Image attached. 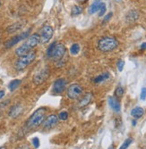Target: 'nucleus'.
<instances>
[{
    "mask_svg": "<svg viewBox=\"0 0 146 149\" xmlns=\"http://www.w3.org/2000/svg\"><path fill=\"white\" fill-rule=\"evenodd\" d=\"M39 43H41L39 34L34 33L26 39V41L22 46L18 47L15 49V55L17 56H22L26 55V54L32 52V49H33Z\"/></svg>",
    "mask_w": 146,
    "mask_h": 149,
    "instance_id": "nucleus-1",
    "label": "nucleus"
},
{
    "mask_svg": "<svg viewBox=\"0 0 146 149\" xmlns=\"http://www.w3.org/2000/svg\"><path fill=\"white\" fill-rule=\"evenodd\" d=\"M46 113H47V108L45 107H41L37 109L28 119L27 123H26V127L30 130L39 127L44 121Z\"/></svg>",
    "mask_w": 146,
    "mask_h": 149,
    "instance_id": "nucleus-2",
    "label": "nucleus"
},
{
    "mask_svg": "<svg viewBox=\"0 0 146 149\" xmlns=\"http://www.w3.org/2000/svg\"><path fill=\"white\" fill-rule=\"evenodd\" d=\"M65 53V47L63 44H58L57 42L52 43L47 49V56L55 60L61 59Z\"/></svg>",
    "mask_w": 146,
    "mask_h": 149,
    "instance_id": "nucleus-3",
    "label": "nucleus"
},
{
    "mask_svg": "<svg viewBox=\"0 0 146 149\" xmlns=\"http://www.w3.org/2000/svg\"><path fill=\"white\" fill-rule=\"evenodd\" d=\"M118 45L117 40L111 37H105L99 40L98 48L102 52H110L114 50Z\"/></svg>",
    "mask_w": 146,
    "mask_h": 149,
    "instance_id": "nucleus-4",
    "label": "nucleus"
},
{
    "mask_svg": "<svg viewBox=\"0 0 146 149\" xmlns=\"http://www.w3.org/2000/svg\"><path fill=\"white\" fill-rule=\"evenodd\" d=\"M36 57V53L35 52H30L26 55L20 56L19 59L15 63V68L17 71H22L24 70L28 65H30Z\"/></svg>",
    "mask_w": 146,
    "mask_h": 149,
    "instance_id": "nucleus-5",
    "label": "nucleus"
},
{
    "mask_svg": "<svg viewBox=\"0 0 146 149\" xmlns=\"http://www.w3.org/2000/svg\"><path fill=\"white\" fill-rule=\"evenodd\" d=\"M54 34V30L49 25H44L39 31V38H41V43L46 44L48 43Z\"/></svg>",
    "mask_w": 146,
    "mask_h": 149,
    "instance_id": "nucleus-6",
    "label": "nucleus"
},
{
    "mask_svg": "<svg viewBox=\"0 0 146 149\" xmlns=\"http://www.w3.org/2000/svg\"><path fill=\"white\" fill-rule=\"evenodd\" d=\"M30 31H31V29H29L28 31H26L24 32H21L20 34L13 37L12 38H10L8 41H6L5 43V47L6 48H9V47H14L15 45H16L17 43H19L20 41H22V40L23 39H26L29 38V35H30Z\"/></svg>",
    "mask_w": 146,
    "mask_h": 149,
    "instance_id": "nucleus-7",
    "label": "nucleus"
},
{
    "mask_svg": "<svg viewBox=\"0 0 146 149\" xmlns=\"http://www.w3.org/2000/svg\"><path fill=\"white\" fill-rule=\"evenodd\" d=\"M48 77H49V69L48 67H45V68L41 69L33 76V82L36 85H41L43 82H45Z\"/></svg>",
    "mask_w": 146,
    "mask_h": 149,
    "instance_id": "nucleus-8",
    "label": "nucleus"
},
{
    "mask_svg": "<svg viewBox=\"0 0 146 149\" xmlns=\"http://www.w3.org/2000/svg\"><path fill=\"white\" fill-rule=\"evenodd\" d=\"M84 89L81 85L72 84L67 88V97L71 99H76L81 96Z\"/></svg>",
    "mask_w": 146,
    "mask_h": 149,
    "instance_id": "nucleus-9",
    "label": "nucleus"
},
{
    "mask_svg": "<svg viewBox=\"0 0 146 149\" xmlns=\"http://www.w3.org/2000/svg\"><path fill=\"white\" fill-rule=\"evenodd\" d=\"M66 87V80L65 79H57L54 84H53V92L55 94H61L65 91Z\"/></svg>",
    "mask_w": 146,
    "mask_h": 149,
    "instance_id": "nucleus-10",
    "label": "nucleus"
},
{
    "mask_svg": "<svg viewBox=\"0 0 146 149\" xmlns=\"http://www.w3.org/2000/svg\"><path fill=\"white\" fill-rule=\"evenodd\" d=\"M58 123V117L55 114L49 115L45 120L43 123V127L45 130H50L52 128H54Z\"/></svg>",
    "mask_w": 146,
    "mask_h": 149,
    "instance_id": "nucleus-11",
    "label": "nucleus"
},
{
    "mask_svg": "<svg viewBox=\"0 0 146 149\" xmlns=\"http://www.w3.org/2000/svg\"><path fill=\"white\" fill-rule=\"evenodd\" d=\"M92 98H93V94L91 93V92L86 93L84 96V97L80 100V102H79V106L84 107V106L88 105L92 101Z\"/></svg>",
    "mask_w": 146,
    "mask_h": 149,
    "instance_id": "nucleus-12",
    "label": "nucleus"
},
{
    "mask_svg": "<svg viewBox=\"0 0 146 149\" xmlns=\"http://www.w3.org/2000/svg\"><path fill=\"white\" fill-rule=\"evenodd\" d=\"M22 112V107L20 104H15L14 105L9 112V116L12 118H16L19 114H21Z\"/></svg>",
    "mask_w": 146,
    "mask_h": 149,
    "instance_id": "nucleus-13",
    "label": "nucleus"
},
{
    "mask_svg": "<svg viewBox=\"0 0 146 149\" xmlns=\"http://www.w3.org/2000/svg\"><path fill=\"white\" fill-rule=\"evenodd\" d=\"M109 104H110V106L112 108V109L115 111V112H119L120 111V104H119V102L113 97H109Z\"/></svg>",
    "mask_w": 146,
    "mask_h": 149,
    "instance_id": "nucleus-14",
    "label": "nucleus"
},
{
    "mask_svg": "<svg viewBox=\"0 0 146 149\" xmlns=\"http://www.w3.org/2000/svg\"><path fill=\"white\" fill-rule=\"evenodd\" d=\"M22 26H23V23H22V22H15V23H14V24L10 25V26L8 27V28H7L6 31H7L8 33H14V32H16L17 31H19V30H21V29L22 28Z\"/></svg>",
    "mask_w": 146,
    "mask_h": 149,
    "instance_id": "nucleus-15",
    "label": "nucleus"
},
{
    "mask_svg": "<svg viewBox=\"0 0 146 149\" xmlns=\"http://www.w3.org/2000/svg\"><path fill=\"white\" fill-rule=\"evenodd\" d=\"M100 4H101V0H94L93 3L91 4V7L89 9V13H90V15H93V13L98 12Z\"/></svg>",
    "mask_w": 146,
    "mask_h": 149,
    "instance_id": "nucleus-16",
    "label": "nucleus"
},
{
    "mask_svg": "<svg viewBox=\"0 0 146 149\" xmlns=\"http://www.w3.org/2000/svg\"><path fill=\"white\" fill-rule=\"evenodd\" d=\"M138 17H139V13L135 10L129 11L127 13L126 16V20L128 22H135V21H136L138 19Z\"/></svg>",
    "mask_w": 146,
    "mask_h": 149,
    "instance_id": "nucleus-17",
    "label": "nucleus"
},
{
    "mask_svg": "<svg viewBox=\"0 0 146 149\" xmlns=\"http://www.w3.org/2000/svg\"><path fill=\"white\" fill-rule=\"evenodd\" d=\"M144 113V110L142 107H135L131 111V115L135 118H141Z\"/></svg>",
    "mask_w": 146,
    "mask_h": 149,
    "instance_id": "nucleus-18",
    "label": "nucleus"
},
{
    "mask_svg": "<svg viewBox=\"0 0 146 149\" xmlns=\"http://www.w3.org/2000/svg\"><path fill=\"white\" fill-rule=\"evenodd\" d=\"M110 75L109 72H106V73H103V74H100L99 76H97L95 79H94V83H101L103 81L107 80L108 79H110Z\"/></svg>",
    "mask_w": 146,
    "mask_h": 149,
    "instance_id": "nucleus-19",
    "label": "nucleus"
},
{
    "mask_svg": "<svg viewBox=\"0 0 146 149\" xmlns=\"http://www.w3.org/2000/svg\"><path fill=\"white\" fill-rule=\"evenodd\" d=\"M21 79H14V80H12L11 82L9 83L8 85V88L11 91H15L21 84Z\"/></svg>",
    "mask_w": 146,
    "mask_h": 149,
    "instance_id": "nucleus-20",
    "label": "nucleus"
},
{
    "mask_svg": "<svg viewBox=\"0 0 146 149\" xmlns=\"http://www.w3.org/2000/svg\"><path fill=\"white\" fill-rule=\"evenodd\" d=\"M83 7L78 6V5H75L72 7V10H71V13L73 16H76V15H81V13H83Z\"/></svg>",
    "mask_w": 146,
    "mask_h": 149,
    "instance_id": "nucleus-21",
    "label": "nucleus"
},
{
    "mask_svg": "<svg viewBox=\"0 0 146 149\" xmlns=\"http://www.w3.org/2000/svg\"><path fill=\"white\" fill-rule=\"evenodd\" d=\"M81 50V47H80V45L77 44V43H74L72 45V47H70V53L72 54L73 56H75L77 54H79Z\"/></svg>",
    "mask_w": 146,
    "mask_h": 149,
    "instance_id": "nucleus-22",
    "label": "nucleus"
},
{
    "mask_svg": "<svg viewBox=\"0 0 146 149\" xmlns=\"http://www.w3.org/2000/svg\"><path fill=\"white\" fill-rule=\"evenodd\" d=\"M106 11H107V7H106V4L105 3H102L100 4V8H99V16H103L105 15Z\"/></svg>",
    "mask_w": 146,
    "mask_h": 149,
    "instance_id": "nucleus-23",
    "label": "nucleus"
},
{
    "mask_svg": "<svg viewBox=\"0 0 146 149\" xmlns=\"http://www.w3.org/2000/svg\"><path fill=\"white\" fill-rule=\"evenodd\" d=\"M132 142H133V139H126V140L124 141V143L121 145V146L119 147V149H127L128 146L132 144Z\"/></svg>",
    "mask_w": 146,
    "mask_h": 149,
    "instance_id": "nucleus-24",
    "label": "nucleus"
},
{
    "mask_svg": "<svg viewBox=\"0 0 146 149\" xmlns=\"http://www.w3.org/2000/svg\"><path fill=\"white\" fill-rule=\"evenodd\" d=\"M123 95H124V88L122 87H120V86L117 87L116 91H115V96L117 97H121Z\"/></svg>",
    "mask_w": 146,
    "mask_h": 149,
    "instance_id": "nucleus-25",
    "label": "nucleus"
},
{
    "mask_svg": "<svg viewBox=\"0 0 146 149\" xmlns=\"http://www.w3.org/2000/svg\"><path fill=\"white\" fill-rule=\"evenodd\" d=\"M68 118V113L67 112H65V111H63L59 113L58 115V119L62 120H67Z\"/></svg>",
    "mask_w": 146,
    "mask_h": 149,
    "instance_id": "nucleus-26",
    "label": "nucleus"
},
{
    "mask_svg": "<svg viewBox=\"0 0 146 149\" xmlns=\"http://www.w3.org/2000/svg\"><path fill=\"white\" fill-rule=\"evenodd\" d=\"M117 69H118V71L119 72H122L123 71V69H124V66H125V62L123 61V60H119L118 62H117Z\"/></svg>",
    "mask_w": 146,
    "mask_h": 149,
    "instance_id": "nucleus-27",
    "label": "nucleus"
},
{
    "mask_svg": "<svg viewBox=\"0 0 146 149\" xmlns=\"http://www.w3.org/2000/svg\"><path fill=\"white\" fill-rule=\"evenodd\" d=\"M140 98L141 100H145L146 99V88H142L140 95Z\"/></svg>",
    "mask_w": 146,
    "mask_h": 149,
    "instance_id": "nucleus-28",
    "label": "nucleus"
},
{
    "mask_svg": "<svg viewBox=\"0 0 146 149\" xmlns=\"http://www.w3.org/2000/svg\"><path fill=\"white\" fill-rule=\"evenodd\" d=\"M32 142V145H33V146L35 148H38L39 146V140L38 138H33Z\"/></svg>",
    "mask_w": 146,
    "mask_h": 149,
    "instance_id": "nucleus-29",
    "label": "nucleus"
},
{
    "mask_svg": "<svg viewBox=\"0 0 146 149\" xmlns=\"http://www.w3.org/2000/svg\"><path fill=\"white\" fill-rule=\"evenodd\" d=\"M112 15H113V13H109L108 15L105 16V18H104V20H103V23H104V22H107L108 21H110V18L112 17Z\"/></svg>",
    "mask_w": 146,
    "mask_h": 149,
    "instance_id": "nucleus-30",
    "label": "nucleus"
},
{
    "mask_svg": "<svg viewBox=\"0 0 146 149\" xmlns=\"http://www.w3.org/2000/svg\"><path fill=\"white\" fill-rule=\"evenodd\" d=\"M5 97V91L4 90H0V99H2Z\"/></svg>",
    "mask_w": 146,
    "mask_h": 149,
    "instance_id": "nucleus-31",
    "label": "nucleus"
},
{
    "mask_svg": "<svg viewBox=\"0 0 146 149\" xmlns=\"http://www.w3.org/2000/svg\"><path fill=\"white\" fill-rule=\"evenodd\" d=\"M141 48L142 49H146V42H144V43H142L141 45Z\"/></svg>",
    "mask_w": 146,
    "mask_h": 149,
    "instance_id": "nucleus-32",
    "label": "nucleus"
},
{
    "mask_svg": "<svg viewBox=\"0 0 146 149\" xmlns=\"http://www.w3.org/2000/svg\"><path fill=\"white\" fill-rule=\"evenodd\" d=\"M78 3H85L87 0H76Z\"/></svg>",
    "mask_w": 146,
    "mask_h": 149,
    "instance_id": "nucleus-33",
    "label": "nucleus"
},
{
    "mask_svg": "<svg viewBox=\"0 0 146 149\" xmlns=\"http://www.w3.org/2000/svg\"><path fill=\"white\" fill-rule=\"evenodd\" d=\"M108 149H115V146H110Z\"/></svg>",
    "mask_w": 146,
    "mask_h": 149,
    "instance_id": "nucleus-34",
    "label": "nucleus"
},
{
    "mask_svg": "<svg viewBox=\"0 0 146 149\" xmlns=\"http://www.w3.org/2000/svg\"><path fill=\"white\" fill-rule=\"evenodd\" d=\"M0 149H6V146H0Z\"/></svg>",
    "mask_w": 146,
    "mask_h": 149,
    "instance_id": "nucleus-35",
    "label": "nucleus"
},
{
    "mask_svg": "<svg viewBox=\"0 0 146 149\" xmlns=\"http://www.w3.org/2000/svg\"><path fill=\"white\" fill-rule=\"evenodd\" d=\"M135 123H135V120H133V125L135 126Z\"/></svg>",
    "mask_w": 146,
    "mask_h": 149,
    "instance_id": "nucleus-36",
    "label": "nucleus"
},
{
    "mask_svg": "<svg viewBox=\"0 0 146 149\" xmlns=\"http://www.w3.org/2000/svg\"><path fill=\"white\" fill-rule=\"evenodd\" d=\"M0 6H1V0H0Z\"/></svg>",
    "mask_w": 146,
    "mask_h": 149,
    "instance_id": "nucleus-37",
    "label": "nucleus"
},
{
    "mask_svg": "<svg viewBox=\"0 0 146 149\" xmlns=\"http://www.w3.org/2000/svg\"><path fill=\"white\" fill-rule=\"evenodd\" d=\"M117 1H121V0H117Z\"/></svg>",
    "mask_w": 146,
    "mask_h": 149,
    "instance_id": "nucleus-38",
    "label": "nucleus"
}]
</instances>
